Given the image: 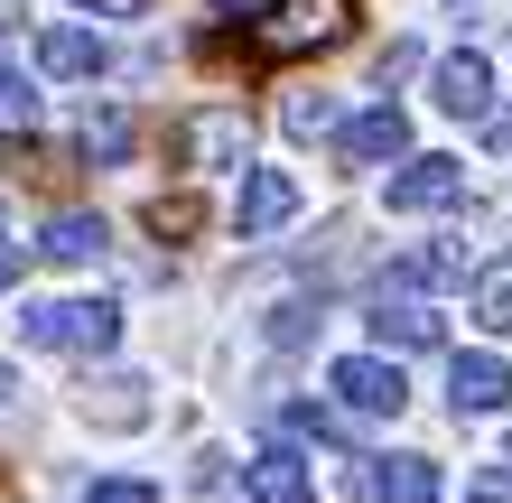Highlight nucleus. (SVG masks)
<instances>
[{
  "instance_id": "1",
  "label": "nucleus",
  "mask_w": 512,
  "mask_h": 503,
  "mask_svg": "<svg viewBox=\"0 0 512 503\" xmlns=\"http://www.w3.org/2000/svg\"><path fill=\"white\" fill-rule=\"evenodd\" d=\"M19 336L47 354H112L122 345V308L112 299H38V308H19Z\"/></svg>"
},
{
  "instance_id": "2",
  "label": "nucleus",
  "mask_w": 512,
  "mask_h": 503,
  "mask_svg": "<svg viewBox=\"0 0 512 503\" xmlns=\"http://www.w3.org/2000/svg\"><path fill=\"white\" fill-rule=\"evenodd\" d=\"M354 38V0H270V19H261V56H308V47H336Z\"/></svg>"
},
{
  "instance_id": "3",
  "label": "nucleus",
  "mask_w": 512,
  "mask_h": 503,
  "mask_svg": "<svg viewBox=\"0 0 512 503\" xmlns=\"http://www.w3.org/2000/svg\"><path fill=\"white\" fill-rule=\"evenodd\" d=\"M345 392V410H364V420H401V401H410V382H401V354H336V373H326Z\"/></svg>"
},
{
  "instance_id": "4",
  "label": "nucleus",
  "mask_w": 512,
  "mask_h": 503,
  "mask_svg": "<svg viewBox=\"0 0 512 503\" xmlns=\"http://www.w3.org/2000/svg\"><path fill=\"white\" fill-rule=\"evenodd\" d=\"M280 224H298V177H289V168H252V159H243V196H233V233H243V243H270Z\"/></svg>"
},
{
  "instance_id": "5",
  "label": "nucleus",
  "mask_w": 512,
  "mask_h": 503,
  "mask_svg": "<svg viewBox=\"0 0 512 503\" xmlns=\"http://www.w3.org/2000/svg\"><path fill=\"white\" fill-rule=\"evenodd\" d=\"M177 159H187V168H205V177H215V168H243L252 159V122H243V112H187V122H177Z\"/></svg>"
},
{
  "instance_id": "6",
  "label": "nucleus",
  "mask_w": 512,
  "mask_h": 503,
  "mask_svg": "<svg viewBox=\"0 0 512 503\" xmlns=\"http://www.w3.org/2000/svg\"><path fill=\"white\" fill-rule=\"evenodd\" d=\"M336 159H345V168H391V159H410V112H401V103H373V112H354V122H336Z\"/></svg>"
},
{
  "instance_id": "7",
  "label": "nucleus",
  "mask_w": 512,
  "mask_h": 503,
  "mask_svg": "<svg viewBox=\"0 0 512 503\" xmlns=\"http://www.w3.org/2000/svg\"><path fill=\"white\" fill-rule=\"evenodd\" d=\"M466 196V159H391V215H447Z\"/></svg>"
},
{
  "instance_id": "8",
  "label": "nucleus",
  "mask_w": 512,
  "mask_h": 503,
  "mask_svg": "<svg viewBox=\"0 0 512 503\" xmlns=\"http://www.w3.org/2000/svg\"><path fill=\"white\" fill-rule=\"evenodd\" d=\"M373 345L382 354H438L447 345V317L429 299H391V289H382V299H373Z\"/></svg>"
},
{
  "instance_id": "9",
  "label": "nucleus",
  "mask_w": 512,
  "mask_h": 503,
  "mask_svg": "<svg viewBox=\"0 0 512 503\" xmlns=\"http://www.w3.org/2000/svg\"><path fill=\"white\" fill-rule=\"evenodd\" d=\"M438 112H457V122H485L494 112V56L485 47H457V56H438Z\"/></svg>"
},
{
  "instance_id": "10",
  "label": "nucleus",
  "mask_w": 512,
  "mask_h": 503,
  "mask_svg": "<svg viewBox=\"0 0 512 503\" xmlns=\"http://www.w3.org/2000/svg\"><path fill=\"white\" fill-rule=\"evenodd\" d=\"M447 401H457V420H494V410L512 401L503 354H457V364H447Z\"/></svg>"
},
{
  "instance_id": "11",
  "label": "nucleus",
  "mask_w": 512,
  "mask_h": 503,
  "mask_svg": "<svg viewBox=\"0 0 512 503\" xmlns=\"http://www.w3.org/2000/svg\"><path fill=\"white\" fill-rule=\"evenodd\" d=\"M243 485H252V503H317V466H308V448H261L243 466Z\"/></svg>"
},
{
  "instance_id": "12",
  "label": "nucleus",
  "mask_w": 512,
  "mask_h": 503,
  "mask_svg": "<svg viewBox=\"0 0 512 503\" xmlns=\"http://www.w3.org/2000/svg\"><path fill=\"white\" fill-rule=\"evenodd\" d=\"M84 420L94 429H149V382L140 373H94L84 382Z\"/></svg>"
},
{
  "instance_id": "13",
  "label": "nucleus",
  "mask_w": 512,
  "mask_h": 503,
  "mask_svg": "<svg viewBox=\"0 0 512 503\" xmlns=\"http://www.w3.org/2000/svg\"><path fill=\"white\" fill-rule=\"evenodd\" d=\"M364 485H373V503H438V494H447L429 457H373Z\"/></svg>"
},
{
  "instance_id": "14",
  "label": "nucleus",
  "mask_w": 512,
  "mask_h": 503,
  "mask_svg": "<svg viewBox=\"0 0 512 503\" xmlns=\"http://www.w3.org/2000/svg\"><path fill=\"white\" fill-rule=\"evenodd\" d=\"M38 66L56 84H84V75H103V38H94V28H47V38H38Z\"/></svg>"
},
{
  "instance_id": "15",
  "label": "nucleus",
  "mask_w": 512,
  "mask_h": 503,
  "mask_svg": "<svg viewBox=\"0 0 512 503\" xmlns=\"http://www.w3.org/2000/svg\"><path fill=\"white\" fill-rule=\"evenodd\" d=\"M103 243H112V233H103V215H47V261H66V271H84V261H103Z\"/></svg>"
},
{
  "instance_id": "16",
  "label": "nucleus",
  "mask_w": 512,
  "mask_h": 503,
  "mask_svg": "<svg viewBox=\"0 0 512 503\" xmlns=\"http://www.w3.org/2000/svg\"><path fill=\"white\" fill-rule=\"evenodd\" d=\"M0 131H10V140H28V131H38V84L19 75V56H10V28H0Z\"/></svg>"
},
{
  "instance_id": "17",
  "label": "nucleus",
  "mask_w": 512,
  "mask_h": 503,
  "mask_svg": "<svg viewBox=\"0 0 512 503\" xmlns=\"http://www.w3.org/2000/svg\"><path fill=\"white\" fill-rule=\"evenodd\" d=\"M391 280H401V289H457L466 280V243H419Z\"/></svg>"
},
{
  "instance_id": "18",
  "label": "nucleus",
  "mask_w": 512,
  "mask_h": 503,
  "mask_svg": "<svg viewBox=\"0 0 512 503\" xmlns=\"http://www.w3.org/2000/svg\"><path fill=\"white\" fill-rule=\"evenodd\" d=\"M466 308H475V327H485V336L512 327V261H485V271L466 280Z\"/></svg>"
},
{
  "instance_id": "19",
  "label": "nucleus",
  "mask_w": 512,
  "mask_h": 503,
  "mask_svg": "<svg viewBox=\"0 0 512 503\" xmlns=\"http://www.w3.org/2000/svg\"><path fill=\"white\" fill-rule=\"evenodd\" d=\"M84 159H94V168H122V159H131V112H122V103L84 112Z\"/></svg>"
},
{
  "instance_id": "20",
  "label": "nucleus",
  "mask_w": 512,
  "mask_h": 503,
  "mask_svg": "<svg viewBox=\"0 0 512 503\" xmlns=\"http://www.w3.org/2000/svg\"><path fill=\"white\" fill-rule=\"evenodd\" d=\"M280 122H289V140H317V131H336V122H345V103H336V94H289Z\"/></svg>"
},
{
  "instance_id": "21",
  "label": "nucleus",
  "mask_w": 512,
  "mask_h": 503,
  "mask_svg": "<svg viewBox=\"0 0 512 503\" xmlns=\"http://www.w3.org/2000/svg\"><path fill=\"white\" fill-rule=\"evenodd\" d=\"M149 233H196V196H149Z\"/></svg>"
},
{
  "instance_id": "22",
  "label": "nucleus",
  "mask_w": 512,
  "mask_h": 503,
  "mask_svg": "<svg viewBox=\"0 0 512 503\" xmlns=\"http://www.w3.org/2000/svg\"><path fill=\"white\" fill-rule=\"evenodd\" d=\"M466 503H512V466H475V476H466Z\"/></svg>"
},
{
  "instance_id": "23",
  "label": "nucleus",
  "mask_w": 512,
  "mask_h": 503,
  "mask_svg": "<svg viewBox=\"0 0 512 503\" xmlns=\"http://www.w3.org/2000/svg\"><path fill=\"white\" fill-rule=\"evenodd\" d=\"M84 503H159V485H140V476H112V485H84Z\"/></svg>"
},
{
  "instance_id": "24",
  "label": "nucleus",
  "mask_w": 512,
  "mask_h": 503,
  "mask_svg": "<svg viewBox=\"0 0 512 503\" xmlns=\"http://www.w3.org/2000/svg\"><path fill=\"white\" fill-rule=\"evenodd\" d=\"M289 429L298 438H345V420H326V410H289Z\"/></svg>"
},
{
  "instance_id": "25",
  "label": "nucleus",
  "mask_w": 512,
  "mask_h": 503,
  "mask_svg": "<svg viewBox=\"0 0 512 503\" xmlns=\"http://www.w3.org/2000/svg\"><path fill=\"white\" fill-rule=\"evenodd\" d=\"M149 0H84V19H140Z\"/></svg>"
},
{
  "instance_id": "26",
  "label": "nucleus",
  "mask_w": 512,
  "mask_h": 503,
  "mask_svg": "<svg viewBox=\"0 0 512 503\" xmlns=\"http://www.w3.org/2000/svg\"><path fill=\"white\" fill-rule=\"evenodd\" d=\"M10 280H19V252H10V243H0V289H10Z\"/></svg>"
},
{
  "instance_id": "27",
  "label": "nucleus",
  "mask_w": 512,
  "mask_h": 503,
  "mask_svg": "<svg viewBox=\"0 0 512 503\" xmlns=\"http://www.w3.org/2000/svg\"><path fill=\"white\" fill-rule=\"evenodd\" d=\"M10 392H19V373H10V364H0V401H10Z\"/></svg>"
},
{
  "instance_id": "28",
  "label": "nucleus",
  "mask_w": 512,
  "mask_h": 503,
  "mask_svg": "<svg viewBox=\"0 0 512 503\" xmlns=\"http://www.w3.org/2000/svg\"><path fill=\"white\" fill-rule=\"evenodd\" d=\"M224 10H252V0H224Z\"/></svg>"
}]
</instances>
